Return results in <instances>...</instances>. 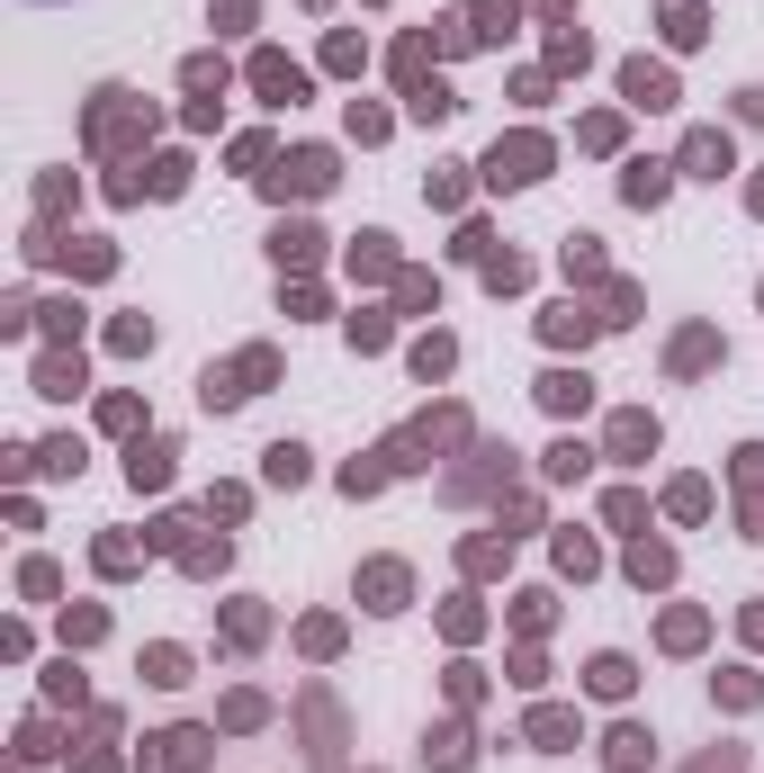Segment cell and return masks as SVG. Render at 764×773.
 I'll list each match as a JSON object with an SVG mask.
<instances>
[{
	"label": "cell",
	"mask_w": 764,
	"mask_h": 773,
	"mask_svg": "<svg viewBox=\"0 0 764 773\" xmlns=\"http://www.w3.org/2000/svg\"><path fill=\"white\" fill-rule=\"evenodd\" d=\"M540 163H548V145H540V135H513V145H495V163H485V171H495V180H540Z\"/></svg>",
	"instance_id": "cell-1"
},
{
	"label": "cell",
	"mask_w": 764,
	"mask_h": 773,
	"mask_svg": "<svg viewBox=\"0 0 764 773\" xmlns=\"http://www.w3.org/2000/svg\"><path fill=\"white\" fill-rule=\"evenodd\" d=\"M207 755V738L198 729H171V738H154V755H145V773H189Z\"/></svg>",
	"instance_id": "cell-2"
},
{
	"label": "cell",
	"mask_w": 764,
	"mask_h": 773,
	"mask_svg": "<svg viewBox=\"0 0 764 773\" xmlns=\"http://www.w3.org/2000/svg\"><path fill=\"white\" fill-rule=\"evenodd\" d=\"M683 163L702 171V180H720V171H729V135H720V126H702V135L683 145Z\"/></svg>",
	"instance_id": "cell-3"
},
{
	"label": "cell",
	"mask_w": 764,
	"mask_h": 773,
	"mask_svg": "<svg viewBox=\"0 0 764 773\" xmlns=\"http://www.w3.org/2000/svg\"><path fill=\"white\" fill-rule=\"evenodd\" d=\"M620 91H630L639 108H666V100H674V82L657 73V63H630V73H620Z\"/></svg>",
	"instance_id": "cell-4"
},
{
	"label": "cell",
	"mask_w": 764,
	"mask_h": 773,
	"mask_svg": "<svg viewBox=\"0 0 764 773\" xmlns=\"http://www.w3.org/2000/svg\"><path fill=\"white\" fill-rule=\"evenodd\" d=\"M585 396H594V387L567 378V369H558V378H540V405H548V414H585Z\"/></svg>",
	"instance_id": "cell-5"
},
{
	"label": "cell",
	"mask_w": 764,
	"mask_h": 773,
	"mask_svg": "<svg viewBox=\"0 0 764 773\" xmlns=\"http://www.w3.org/2000/svg\"><path fill=\"white\" fill-rule=\"evenodd\" d=\"M126 468H135V485H163V477H171V441H135Z\"/></svg>",
	"instance_id": "cell-6"
},
{
	"label": "cell",
	"mask_w": 764,
	"mask_h": 773,
	"mask_svg": "<svg viewBox=\"0 0 764 773\" xmlns=\"http://www.w3.org/2000/svg\"><path fill=\"white\" fill-rule=\"evenodd\" d=\"M252 82H261L270 100H297V91H306V82L289 73V63H280V54H261V63H252Z\"/></svg>",
	"instance_id": "cell-7"
},
{
	"label": "cell",
	"mask_w": 764,
	"mask_h": 773,
	"mask_svg": "<svg viewBox=\"0 0 764 773\" xmlns=\"http://www.w3.org/2000/svg\"><path fill=\"white\" fill-rule=\"evenodd\" d=\"M648 764V729H611V773H639Z\"/></svg>",
	"instance_id": "cell-8"
},
{
	"label": "cell",
	"mask_w": 764,
	"mask_h": 773,
	"mask_svg": "<svg viewBox=\"0 0 764 773\" xmlns=\"http://www.w3.org/2000/svg\"><path fill=\"white\" fill-rule=\"evenodd\" d=\"M585 683L620 701V692H630V657H594V666H585Z\"/></svg>",
	"instance_id": "cell-9"
},
{
	"label": "cell",
	"mask_w": 764,
	"mask_h": 773,
	"mask_svg": "<svg viewBox=\"0 0 764 773\" xmlns=\"http://www.w3.org/2000/svg\"><path fill=\"white\" fill-rule=\"evenodd\" d=\"M405 603V567H369V612H396Z\"/></svg>",
	"instance_id": "cell-10"
},
{
	"label": "cell",
	"mask_w": 764,
	"mask_h": 773,
	"mask_svg": "<svg viewBox=\"0 0 764 773\" xmlns=\"http://www.w3.org/2000/svg\"><path fill=\"white\" fill-rule=\"evenodd\" d=\"M611 450H657V424H648V414H620V424H611Z\"/></svg>",
	"instance_id": "cell-11"
},
{
	"label": "cell",
	"mask_w": 764,
	"mask_h": 773,
	"mask_svg": "<svg viewBox=\"0 0 764 773\" xmlns=\"http://www.w3.org/2000/svg\"><path fill=\"white\" fill-rule=\"evenodd\" d=\"M620 189H630L639 207H648V198H666V163H630V180H620Z\"/></svg>",
	"instance_id": "cell-12"
},
{
	"label": "cell",
	"mask_w": 764,
	"mask_h": 773,
	"mask_svg": "<svg viewBox=\"0 0 764 773\" xmlns=\"http://www.w3.org/2000/svg\"><path fill=\"white\" fill-rule=\"evenodd\" d=\"M548 333H558V342H585L594 315H585V306H548Z\"/></svg>",
	"instance_id": "cell-13"
},
{
	"label": "cell",
	"mask_w": 764,
	"mask_h": 773,
	"mask_svg": "<svg viewBox=\"0 0 764 773\" xmlns=\"http://www.w3.org/2000/svg\"><path fill=\"white\" fill-rule=\"evenodd\" d=\"M666 36L692 45V36H702V10H692V0H674V10H666Z\"/></svg>",
	"instance_id": "cell-14"
},
{
	"label": "cell",
	"mask_w": 764,
	"mask_h": 773,
	"mask_svg": "<svg viewBox=\"0 0 764 773\" xmlns=\"http://www.w3.org/2000/svg\"><path fill=\"white\" fill-rule=\"evenodd\" d=\"M297 477H306V450L280 441V450H270V485H297Z\"/></svg>",
	"instance_id": "cell-15"
},
{
	"label": "cell",
	"mask_w": 764,
	"mask_h": 773,
	"mask_svg": "<svg viewBox=\"0 0 764 773\" xmlns=\"http://www.w3.org/2000/svg\"><path fill=\"white\" fill-rule=\"evenodd\" d=\"M531 738H540V746H558V738H576V720H567V711H540V720H531Z\"/></svg>",
	"instance_id": "cell-16"
}]
</instances>
